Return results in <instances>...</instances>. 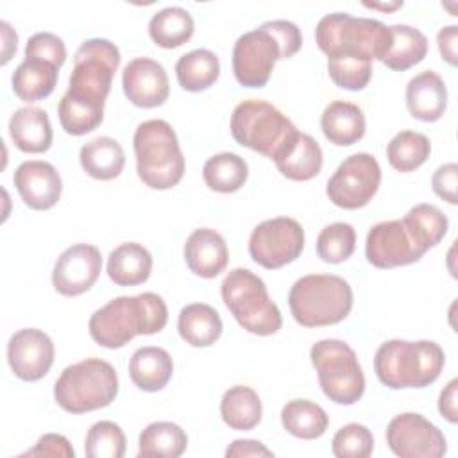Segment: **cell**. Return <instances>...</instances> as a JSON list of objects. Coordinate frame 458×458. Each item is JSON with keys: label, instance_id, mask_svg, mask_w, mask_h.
I'll return each instance as SVG.
<instances>
[{"label": "cell", "instance_id": "6da1fadb", "mask_svg": "<svg viewBox=\"0 0 458 458\" xmlns=\"http://www.w3.org/2000/svg\"><path fill=\"white\" fill-rule=\"evenodd\" d=\"M118 66L120 50L109 39H86L77 48L70 86L57 106L61 127L68 134L82 136L102 123L104 102Z\"/></svg>", "mask_w": 458, "mask_h": 458}, {"label": "cell", "instance_id": "7a4b0ae2", "mask_svg": "<svg viewBox=\"0 0 458 458\" xmlns=\"http://www.w3.org/2000/svg\"><path fill=\"white\" fill-rule=\"evenodd\" d=\"M301 29L288 20L265 21L242 34L233 48V72L245 88H263L279 59H288L301 50Z\"/></svg>", "mask_w": 458, "mask_h": 458}, {"label": "cell", "instance_id": "3957f363", "mask_svg": "<svg viewBox=\"0 0 458 458\" xmlns=\"http://www.w3.org/2000/svg\"><path fill=\"white\" fill-rule=\"evenodd\" d=\"M168 320L165 301L152 292L116 297L97 310L88 324L91 338L107 349H120L136 335L159 333Z\"/></svg>", "mask_w": 458, "mask_h": 458}, {"label": "cell", "instance_id": "277c9868", "mask_svg": "<svg viewBox=\"0 0 458 458\" xmlns=\"http://www.w3.org/2000/svg\"><path fill=\"white\" fill-rule=\"evenodd\" d=\"M444 360V351L431 340H388L376 351L374 370L388 388H424L440 376Z\"/></svg>", "mask_w": 458, "mask_h": 458}, {"label": "cell", "instance_id": "5b68a950", "mask_svg": "<svg viewBox=\"0 0 458 458\" xmlns=\"http://www.w3.org/2000/svg\"><path fill=\"white\" fill-rule=\"evenodd\" d=\"M288 306L295 322L304 327L331 326L351 313L352 290L340 276L310 274L292 284Z\"/></svg>", "mask_w": 458, "mask_h": 458}, {"label": "cell", "instance_id": "8992f818", "mask_svg": "<svg viewBox=\"0 0 458 458\" xmlns=\"http://www.w3.org/2000/svg\"><path fill=\"white\" fill-rule=\"evenodd\" d=\"M231 134L242 147L276 161L295 143L299 131L276 106L250 98L234 107Z\"/></svg>", "mask_w": 458, "mask_h": 458}, {"label": "cell", "instance_id": "52a82bcc", "mask_svg": "<svg viewBox=\"0 0 458 458\" xmlns=\"http://www.w3.org/2000/svg\"><path fill=\"white\" fill-rule=\"evenodd\" d=\"M138 177L154 190H168L184 175V156L177 134L165 120H147L134 132Z\"/></svg>", "mask_w": 458, "mask_h": 458}, {"label": "cell", "instance_id": "ba28073f", "mask_svg": "<svg viewBox=\"0 0 458 458\" xmlns=\"http://www.w3.org/2000/svg\"><path fill=\"white\" fill-rule=\"evenodd\" d=\"M118 394L114 367L98 358H86L66 367L54 385L55 403L70 413H86L104 408Z\"/></svg>", "mask_w": 458, "mask_h": 458}, {"label": "cell", "instance_id": "9c48e42d", "mask_svg": "<svg viewBox=\"0 0 458 458\" xmlns=\"http://www.w3.org/2000/svg\"><path fill=\"white\" fill-rule=\"evenodd\" d=\"M222 299L236 322L249 333L268 336L281 329V311L268 297L261 277L247 268H233L220 284Z\"/></svg>", "mask_w": 458, "mask_h": 458}, {"label": "cell", "instance_id": "30bf717a", "mask_svg": "<svg viewBox=\"0 0 458 458\" xmlns=\"http://www.w3.org/2000/svg\"><path fill=\"white\" fill-rule=\"evenodd\" d=\"M390 39V27L379 20L354 18L347 13L326 14L315 29V41L326 55L351 52L381 61Z\"/></svg>", "mask_w": 458, "mask_h": 458}, {"label": "cell", "instance_id": "8fae6325", "mask_svg": "<svg viewBox=\"0 0 458 458\" xmlns=\"http://www.w3.org/2000/svg\"><path fill=\"white\" fill-rule=\"evenodd\" d=\"M326 397L336 404H354L365 392V376L356 352L342 340L326 338L310 351Z\"/></svg>", "mask_w": 458, "mask_h": 458}, {"label": "cell", "instance_id": "7c38bea8", "mask_svg": "<svg viewBox=\"0 0 458 458\" xmlns=\"http://www.w3.org/2000/svg\"><path fill=\"white\" fill-rule=\"evenodd\" d=\"M381 182V168L374 156L358 152L345 157L329 177L326 193L329 200L344 209L367 206Z\"/></svg>", "mask_w": 458, "mask_h": 458}, {"label": "cell", "instance_id": "4fadbf2b", "mask_svg": "<svg viewBox=\"0 0 458 458\" xmlns=\"http://www.w3.org/2000/svg\"><path fill=\"white\" fill-rule=\"evenodd\" d=\"M304 249V229L290 216L258 224L249 238V254L263 268L274 270L295 261Z\"/></svg>", "mask_w": 458, "mask_h": 458}, {"label": "cell", "instance_id": "5bb4252c", "mask_svg": "<svg viewBox=\"0 0 458 458\" xmlns=\"http://www.w3.org/2000/svg\"><path fill=\"white\" fill-rule=\"evenodd\" d=\"M386 444L401 458H440L445 454V437L419 413L395 415L386 426Z\"/></svg>", "mask_w": 458, "mask_h": 458}, {"label": "cell", "instance_id": "9a60e30c", "mask_svg": "<svg viewBox=\"0 0 458 458\" xmlns=\"http://www.w3.org/2000/svg\"><path fill=\"white\" fill-rule=\"evenodd\" d=\"M424 254L403 220L379 222L367 233L365 256L376 268L404 267L419 261Z\"/></svg>", "mask_w": 458, "mask_h": 458}, {"label": "cell", "instance_id": "2e32d148", "mask_svg": "<svg viewBox=\"0 0 458 458\" xmlns=\"http://www.w3.org/2000/svg\"><path fill=\"white\" fill-rule=\"evenodd\" d=\"M100 268V250L89 243H75L57 258L52 270V284L61 295L75 297L95 284Z\"/></svg>", "mask_w": 458, "mask_h": 458}, {"label": "cell", "instance_id": "e0dca14e", "mask_svg": "<svg viewBox=\"0 0 458 458\" xmlns=\"http://www.w3.org/2000/svg\"><path fill=\"white\" fill-rule=\"evenodd\" d=\"M54 344L47 333L36 327L16 331L7 344V361L16 377L38 381L48 374L54 363Z\"/></svg>", "mask_w": 458, "mask_h": 458}, {"label": "cell", "instance_id": "ac0fdd59", "mask_svg": "<svg viewBox=\"0 0 458 458\" xmlns=\"http://www.w3.org/2000/svg\"><path fill=\"white\" fill-rule=\"evenodd\" d=\"M122 86L125 97L138 107H157L170 95L168 75L157 61L136 57L123 68Z\"/></svg>", "mask_w": 458, "mask_h": 458}, {"label": "cell", "instance_id": "d6986e66", "mask_svg": "<svg viewBox=\"0 0 458 458\" xmlns=\"http://www.w3.org/2000/svg\"><path fill=\"white\" fill-rule=\"evenodd\" d=\"M13 181L21 200L30 209L38 211H45L55 206L63 191L59 172L54 168V165L39 159L23 161L14 170Z\"/></svg>", "mask_w": 458, "mask_h": 458}, {"label": "cell", "instance_id": "ffe728a7", "mask_svg": "<svg viewBox=\"0 0 458 458\" xmlns=\"http://www.w3.org/2000/svg\"><path fill=\"white\" fill-rule=\"evenodd\" d=\"M184 261L188 268L206 279L218 276L229 261V250L220 233L209 227L195 229L184 243Z\"/></svg>", "mask_w": 458, "mask_h": 458}, {"label": "cell", "instance_id": "44dd1931", "mask_svg": "<svg viewBox=\"0 0 458 458\" xmlns=\"http://www.w3.org/2000/svg\"><path fill=\"white\" fill-rule=\"evenodd\" d=\"M406 106L413 118L420 122H437L447 107L444 79L433 70H424L411 77L406 86Z\"/></svg>", "mask_w": 458, "mask_h": 458}, {"label": "cell", "instance_id": "7402d4cb", "mask_svg": "<svg viewBox=\"0 0 458 458\" xmlns=\"http://www.w3.org/2000/svg\"><path fill=\"white\" fill-rule=\"evenodd\" d=\"M9 134L13 143L27 154L47 152L54 138L47 111L36 106L20 107L11 114Z\"/></svg>", "mask_w": 458, "mask_h": 458}, {"label": "cell", "instance_id": "603a6c76", "mask_svg": "<svg viewBox=\"0 0 458 458\" xmlns=\"http://www.w3.org/2000/svg\"><path fill=\"white\" fill-rule=\"evenodd\" d=\"M324 136L340 147H349L360 141L365 134V114L360 106L345 100H335L326 106L320 116Z\"/></svg>", "mask_w": 458, "mask_h": 458}, {"label": "cell", "instance_id": "cb8c5ba5", "mask_svg": "<svg viewBox=\"0 0 458 458\" xmlns=\"http://www.w3.org/2000/svg\"><path fill=\"white\" fill-rule=\"evenodd\" d=\"M174 361L170 354L154 345H145L134 351L129 361L131 381L145 392H157L165 388L172 377Z\"/></svg>", "mask_w": 458, "mask_h": 458}, {"label": "cell", "instance_id": "d4e9b609", "mask_svg": "<svg viewBox=\"0 0 458 458\" xmlns=\"http://www.w3.org/2000/svg\"><path fill=\"white\" fill-rule=\"evenodd\" d=\"M152 270L150 252L136 242H127L111 250L107 276L118 286H134L148 279Z\"/></svg>", "mask_w": 458, "mask_h": 458}, {"label": "cell", "instance_id": "484cf974", "mask_svg": "<svg viewBox=\"0 0 458 458\" xmlns=\"http://www.w3.org/2000/svg\"><path fill=\"white\" fill-rule=\"evenodd\" d=\"M82 170L98 181H109L122 174L125 154L122 145L109 136H98L81 147L79 152Z\"/></svg>", "mask_w": 458, "mask_h": 458}, {"label": "cell", "instance_id": "4316f807", "mask_svg": "<svg viewBox=\"0 0 458 458\" xmlns=\"http://www.w3.org/2000/svg\"><path fill=\"white\" fill-rule=\"evenodd\" d=\"M177 329L186 344L193 347H209L222 335V318L213 306L193 302L181 310Z\"/></svg>", "mask_w": 458, "mask_h": 458}, {"label": "cell", "instance_id": "83f0119b", "mask_svg": "<svg viewBox=\"0 0 458 458\" xmlns=\"http://www.w3.org/2000/svg\"><path fill=\"white\" fill-rule=\"evenodd\" d=\"M57 66L52 63L25 57L13 73V91L25 102L47 98L57 84Z\"/></svg>", "mask_w": 458, "mask_h": 458}, {"label": "cell", "instance_id": "f1b7e54d", "mask_svg": "<svg viewBox=\"0 0 458 458\" xmlns=\"http://www.w3.org/2000/svg\"><path fill=\"white\" fill-rule=\"evenodd\" d=\"M390 47L381 63L395 72H404L420 63L428 54V38L415 27L390 25Z\"/></svg>", "mask_w": 458, "mask_h": 458}, {"label": "cell", "instance_id": "f546056e", "mask_svg": "<svg viewBox=\"0 0 458 458\" xmlns=\"http://www.w3.org/2000/svg\"><path fill=\"white\" fill-rule=\"evenodd\" d=\"M277 170L292 181H310L322 168V148L315 138L299 132L295 143L276 161Z\"/></svg>", "mask_w": 458, "mask_h": 458}, {"label": "cell", "instance_id": "4dcf8cb0", "mask_svg": "<svg viewBox=\"0 0 458 458\" xmlns=\"http://www.w3.org/2000/svg\"><path fill=\"white\" fill-rule=\"evenodd\" d=\"M220 415L231 429L249 431L261 420V399L250 386H231L220 401Z\"/></svg>", "mask_w": 458, "mask_h": 458}, {"label": "cell", "instance_id": "1f68e13d", "mask_svg": "<svg viewBox=\"0 0 458 458\" xmlns=\"http://www.w3.org/2000/svg\"><path fill=\"white\" fill-rule=\"evenodd\" d=\"M175 75L182 89L193 93L204 91L220 75L218 57L208 48H195L177 59Z\"/></svg>", "mask_w": 458, "mask_h": 458}, {"label": "cell", "instance_id": "d6a6232c", "mask_svg": "<svg viewBox=\"0 0 458 458\" xmlns=\"http://www.w3.org/2000/svg\"><path fill=\"white\" fill-rule=\"evenodd\" d=\"M281 422L290 435L302 440H313L326 433L329 417L317 403L293 399L283 406Z\"/></svg>", "mask_w": 458, "mask_h": 458}, {"label": "cell", "instance_id": "836d02e7", "mask_svg": "<svg viewBox=\"0 0 458 458\" xmlns=\"http://www.w3.org/2000/svg\"><path fill=\"white\" fill-rule=\"evenodd\" d=\"M195 30L191 14L177 5L157 11L148 21V34L157 47L177 48L186 43Z\"/></svg>", "mask_w": 458, "mask_h": 458}, {"label": "cell", "instance_id": "e575fe53", "mask_svg": "<svg viewBox=\"0 0 458 458\" xmlns=\"http://www.w3.org/2000/svg\"><path fill=\"white\" fill-rule=\"evenodd\" d=\"M202 177L209 190L233 193L245 184L249 177V166L242 156L234 152H220L204 163Z\"/></svg>", "mask_w": 458, "mask_h": 458}, {"label": "cell", "instance_id": "d590c367", "mask_svg": "<svg viewBox=\"0 0 458 458\" xmlns=\"http://www.w3.org/2000/svg\"><path fill=\"white\" fill-rule=\"evenodd\" d=\"M138 456H163L177 458L186 451L188 437L184 429L174 422H152L141 433L138 440Z\"/></svg>", "mask_w": 458, "mask_h": 458}, {"label": "cell", "instance_id": "8d00e7d4", "mask_svg": "<svg viewBox=\"0 0 458 458\" xmlns=\"http://www.w3.org/2000/svg\"><path fill=\"white\" fill-rule=\"evenodd\" d=\"M401 220L424 252L440 243L449 227L447 216L433 204H417Z\"/></svg>", "mask_w": 458, "mask_h": 458}, {"label": "cell", "instance_id": "74e56055", "mask_svg": "<svg viewBox=\"0 0 458 458\" xmlns=\"http://www.w3.org/2000/svg\"><path fill=\"white\" fill-rule=\"evenodd\" d=\"M431 152L428 136L415 131L397 132L386 145V157L392 168L399 172H411L419 168Z\"/></svg>", "mask_w": 458, "mask_h": 458}, {"label": "cell", "instance_id": "f35d334b", "mask_svg": "<svg viewBox=\"0 0 458 458\" xmlns=\"http://www.w3.org/2000/svg\"><path fill=\"white\" fill-rule=\"evenodd\" d=\"M327 72L338 88L360 91L372 77V59L351 52L333 54L327 55Z\"/></svg>", "mask_w": 458, "mask_h": 458}, {"label": "cell", "instance_id": "ab89813d", "mask_svg": "<svg viewBox=\"0 0 458 458\" xmlns=\"http://www.w3.org/2000/svg\"><path fill=\"white\" fill-rule=\"evenodd\" d=\"M356 233L347 222L326 225L317 238V254L326 263H342L354 252Z\"/></svg>", "mask_w": 458, "mask_h": 458}, {"label": "cell", "instance_id": "60d3db41", "mask_svg": "<svg viewBox=\"0 0 458 458\" xmlns=\"http://www.w3.org/2000/svg\"><path fill=\"white\" fill-rule=\"evenodd\" d=\"M84 453L88 458H122L125 454V435L111 420L95 422L86 435Z\"/></svg>", "mask_w": 458, "mask_h": 458}, {"label": "cell", "instance_id": "b9f144b4", "mask_svg": "<svg viewBox=\"0 0 458 458\" xmlns=\"http://www.w3.org/2000/svg\"><path fill=\"white\" fill-rule=\"evenodd\" d=\"M374 437L363 424L351 422L340 428L331 442V451L338 458H367L372 454Z\"/></svg>", "mask_w": 458, "mask_h": 458}, {"label": "cell", "instance_id": "7bdbcfd3", "mask_svg": "<svg viewBox=\"0 0 458 458\" xmlns=\"http://www.w3.org/2000/svg\"><path fill=\"white\" fill-rule=\"evenodd\" d=\"M25 57L41 59L61 68L66 61V47L63 39L52 32H36L25 45Z\"/></svg>", "mask_w": 458, "mask_h": 458}, {"label": "cell", "instance_id": "ee69618b", "mask_svg": "<svg viewBox=\"0 0 458 458\" xmlns=\"http://www.w3.org/2000/svg\"><path fill=\"white\" fill-rule=\"evenodd\" d=\"M456 186H458V165L456 163H447L437 168V172L431 177V188L433 191L447 200L449 204H456Z\"/></svg>", "mask_w": 458, "mask_h": 458}, {"label": "cell", "instance_id": "f6af8a7d", "mask_svg": "<svg viewBox=\"0 0 458 458\" xmlns=\"http://www.w3.org/2000/svg\"><path fill=\"white\" fill-rule=\"evenodd\" d=\"M73 447L66 437L57 433L43 435L32 449L23 453V456H59V458H73Z\"/></svg>", "mask_w": 458, "mask_h": 458}, {"label": "cell", "instance_id": "bcb514c9", "mask_svg": "<svg viewBox=\"0 0 458 458\" xmlns=\"http://www.w3.org/2000/svg\"><path fill=\"white\" fill-rule=\"evenodd\" d=\"M456 41H458V27L456 25H445L437 34V43L442 59H445L451 66H456L458 54H456Z\"/></svg>", "mask_w": 458, "mask_h": 458}, {"label": "cell", "instance_id": "7dc6e473", "mask_svg": "<svg viewBox=\"0 0 458 458\" xmlns=\"http://www.w3.org/2000/svg\"><path fill=\"white\" fill-rule=\"evenodd\" d=\"M456 390H458V379H451L449 385L440 392V397H438V411L451 424H454L458 420Z\"/></svg>", "mask_w": 458, "mask_h": 458}, {"label": "cell", "instance_id": "c3c4849f", "mask_svg": "<svg viewBox=\"0 0 458 458\" xmlns=\"http://www.w3.org/2000/svg\"><path fill=\"white\" fill-rule=\"evenodd\" d=\"M225 456H227V458H229V456H238V458H242V456H267V458H270V456H274V454H272L270 449H267V447H265L261 442H258V440H234V442L227 447Z\"/></svg>", "mask_w": 458, "mask_h": 458}, {"label": "cell", "instance_id": "681fc988", "mask_svg": "<svg viewBox=\"0 0 458 458\" xmlns=\"http://www.w3.org/2000/svg\"><path fill=\"white\" fill-rule=\"evenodd\" d=\"M0 29H2V41H4V45H2V64H5L11 59L13 52H16L18 36L7 21H0Z\"/></svg>", "mask_w": 458, "mask_h": 458}, {"label": "cell", "instance_id": "f907efd6", "mask_svg": "<svg viewBox=\"0 0 458 458\" xmlns=\"http://www.w3.org/2000/svg\"><path fill=\"white\" fill-rule=\"evenodd\" d=\"M365 7H372V9H381V11H394L397 7H403V2H392V4H377V2H363Z\"/></svg>", "mask_w": 458, "mask_h": 458}]
</instances>
